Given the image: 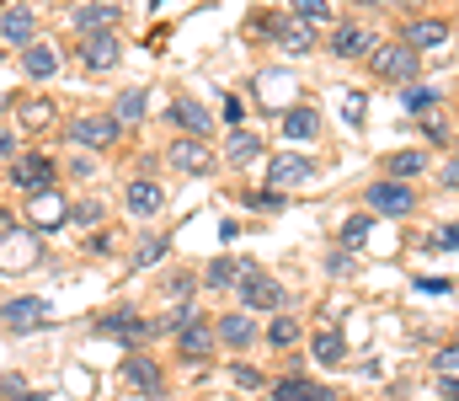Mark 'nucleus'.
<instances>
[{
  "instance_id": "7c9ffc66",
  "label": "nucleus",
  "mask_w": 459,
  "mask_h": 401,
  "mask_svg": "<svg viewBox=\"0 0 459 401\" xmlns=\"http://www.w3.org/2000/svg\"><path fill=\"white\" fill-rule=\"evenodd\" d=\"M422 166H428V161H422V150H395V155H390V177H395V182L417 177Z\"/></svg>"
},
{
  "instance_id": "423d86ee",
  "label": "nucleus",
  "mask_w": 459,
  "mask_h": 401,
  "mask_svg": "<svg viewBox=\"0 0 459 401\" xmlns=\"http://www.w3.org/2000/svg\"><path fill=\"white\" fill-rule=\"evenodd\" d=\"M48 316H54V305L38 300V294H22V300L0 305V327H5V332H38Z\"/></svg>"
},
{
  "instance_id": "72a5a7b5",
  "label": "nucleus",
  "mask_w": 459,
  "mask_h": 401,
  "mask_svg": "<svg viewBox=\"0 0 459 401\" xmlns=\"http://www.w3.org/2000/svg\"><path fill=\"white\" fill-rule=\"evenodd\" d=\"M294 16L305 27H321V22H332V0H294Z\"/></svg>"
},
{
  "instance_id": "20e7f679",
  "label": "nucleus",
  "mask_w": 459,
  "mask_h": 401,
  "mask_svg": "<svg viewBox=\"0 0 459 401\" xmlns=\"http://www.w3.org/2000/svg\"><path fill=\"white\" fill-rule=\"evenodd\" d=\"M363 204H368V214H390V220H401V214H411L417 193H411V187H401L395 177H385V182L363 187Z\"/></svg>"
},
{
  "instance_id": "a19ab883",
  "label": "nucleus",
  "mask_w": 459,
  "mask_h": 401,
  "mask_svg": "<svg viewBox=\"0 0 459 401\" xmlns=\"http://www.w3.org/2000/svg\"><path fill=\"white\" fill-rule=\"evenodd\" d=\"M246 204H251V209H278V204H283V198H278V193H251V198H246Z\"/></svg>"
},
{
  "instance_id": "b1692460",
  "label": "nucleus",
  "mask_w": 459,
  "mask_h": 401,
  "mask_svg": "<svg viewBox=\"0 0 459 401\" xmlns=\"http://www.w3.org/2000/svg\"><path fill=\"white\" fill-rule=\"evenodd\" d=\"M113 22H117L113 0H91V5L75 11V27H81V32H113Z\"/></svg>"
},
{
  "instance_id": "a211bd4d",
  "label": "nucleus",
  "mask_w": 459,
  "mask_h": 401,
  "mask_svg": "<svg viewBox=\"0 0 459 401\" xmlns=\"http://www.w3.org/2000/svg\"><path fill=\"white\" fill-rule=\"evenodd\" d=\"M123 204H128V214L150 220V214H160V204H166V187H160V182H144V177H139V182H128V198H123Z\"/></svg>"
},
{
  "instance_id": "c85d7f7f",
  "label": "nucleus",
  "mask_w": 459,
  "mask_h": 401,
  "mask_svg": "<svg viewBox=\"0 0 459 401\" xmlns=\"http://www.w3.org/2000/svg\"><path fill=\"white\" fill-rule=\"evenodd\" d=\"M433 102H438V92H433V86H406V92H401V108H406V113H417V118H428V113H433Z\"/></svg>"
},
{
  "instance_id": "aec40b11",
  "label": "nucleus",
  "mask_w": 459,
  "mask_h": 401,
  "mask_svg": "<svg viewBox=\"0 0 459 401\" xmlns=\"http://www.w3.org/2000/svg\"><path fill=\"white\" fill-rule=\"evenodd\" d=\"M32 32H38V27H32V11H27V5H11V11L0 16V38H5V43L27 48V43H32Z\"/></svg>"
},
{
  "instance_id": "f257e3e1",
  "label": "nucleus",
  "mask_w": 459,
  "mask_h": 401,
  "mask_svg": "<svg viewBox=\"0 0 459 401\" xmlns=\"http://www.w3.org/2000/svg\"><path fill=\"white\" fill-rule=\"evenodd\" d=\"M368 70H374L379 81H390V86H411L417 70H422V59H417V48H406V43H374Z\"/></svg>"
},
{
  "instance_id": "4be33fe9",
  "label": "nucleus",
  "mask_w": 459,
  "mask_h": 401,
  "mask_svg": "<svg viewBox=\"0 0 459 401\" xmlns=\"http://www.w3.org/2000/svg\"><path fill=\"white\" fill-rule=\"evenodd\" d=\"M273 401H337L332 386H316V380H278Z\"/></svg>"
},
{
  "instance_id": "9d476101",
  "label": "nucleus",
  "mask_w": 459,
  "mask_h": 401,
  "mask_svg": "<svg viewBox=\"0 0 459 401\" xmlns=\"http://www.w3.org/2000/svg\"><path fill=\"white\" fill-rule=\"evenodd\" d=\"M401 43L417 48V54H422V48H444V43H449V22H438V16H411V22L401 27Z\"/></svg>"
},
{
  "instance_id": "4468645a",
  "label": "nucleus",
  "mask_w": 459,
  "mask_h": 401,
  "mask_svg": "<svg viewBox=\"0 0 459 401\" xmlns=\"http://www.w3.org/2000/svg\"><path fill=\"white\" fill-rule=\"evenodd\" d=\"M171 166L187 171V177H209V171H214V155H209L204 139H177V144H171Z\"/></svg>"
},
{
  "instance_id": "f03ea898",
  "label": "nucleus",
  "mask_w": 459,
  "mask_h": 401,
  "mask_svg": "<svg viewBox=\"0 0 459 401\" xmlns=\"http://www.w3.org/2000/svg\"><path fill=\"white\" fill-rule=\"evenodd\" d=\"M240 305H246V310H262V316H273V310L283 305V289H278V278H273V273H262L256 263H240Z\"/></svg>"
},
{
  "instance_id": "1a4fd4ad",
  "label": "nucleus",
  "mask_w": 459,
  "mask_h": 401,
  "mask_svg": "<svg viewBox=\"0 0 459 401\" xmlns=\"http://www.w3.org/2000/svg\"><path fill=\"white\" fill-rule=\"evenodd\" d=\"M38 257H43V247H38L32 231H11L0 241V273H22V267H32Z\"/></svg>"
},
{
  "instance_id": "6ab92c4d",
  "label": "nucleus",
  "mask_w": 459,
  "mask_h": 401,
  "mask_svg": "<svg viewBox=\"0 0 459 401\" xmlns=\"http://www.w3.org/2000/svg\"><path fill=\"white\" fill-rule=\"evenodd\" d=\"M310 353H316V364H326V370H337L347 359V343H342V332L337 327H321L316 337H310Z\"/></svg>"
},
{
  "instance_id": "7ed1b4c3",
  "label": "nucleus",
  "mask_w": 459,
  "mask_h": 401,
  "mask_svg": "<svg viewBox=\"0 0 459 401\" xmlns=\"http://www.w3.org/2000/svg\"><path fill=\"white\" fill-rule=\"evenodd\" d=\"M117 124L113 113H81L75 124H70V144H81V150H113L117 144Z\"/></svg>"
},
{
  "instance_id": "37998d69",
  "label": "nucleus",
  "mask_w": 459,
  "mask_h": 401,
  "mask_svg": "<svg viewBox=\"0 0 459 401\" xmlns=\"http://www.w3.org/2000/svg\"><path fill=\"white\" fill-rule=\"evenodd\" d=\"M235 386H262V375L251 364H235Z\"/></svg>"
},
{
  "instance_id": "09e8293b",
  "label": "nucleus",
  "mask_w": 459,
  "mask_h": 401,
  "mask_svg": "<svg viewBox=\"0 0 459 401\" xmlns=\"http://www.w3.org/2000/svg\"><path fill=\"white\" fill-rule=\"evenodd\" d=\"M11 231H16V220H11V209H0V241H5Z\"/></svg>"
},
{
  "instance_id": "412c9836",
  "label": "nucleus",
  "mask_w": 459,
  "mask_h": 401,
  "mask_svg": "<svg viewBox=\"0 0 459 401\" xmlns=\"http://www.w3.org/2000/svg\"><path fill=\"white\" fill-rule=\"evenodd\" d=\"M22 70H27L32 81H48V75H59V54H54L48 43H27V48H22Z\"/></svg>"
},
{
  "instance_id": "c03bdc74",
  "label": "nucleus",
  "mask_w": 459,
  "mask_h": 401,
  "mask_svg": "<svg viewBox=\"0 0 459 401\" xmlns=\"http://www.w3.org/2000/svg\"><path fill=\"white\" fill-rule=\"evenodd\" d=\"M240 113H246V108H240V97H225V124H230V129L240 124Z\"/></svg>"
},
{
  "instance_id": "0eeeda50",
  "label": "nucleus",
  "mask_w": 459,
  "mask_h": 401,
  "mask_svg": "<svg viewBox=\"0 0 459 401\" xmlns=\"http://www.w3.org/2000/svg\"><path fill=\"white\" fill-rule=\"evenodd\" d=\"M54 177H59V171H54L48 155H16V161H11V187H22L27 198L43 193V187H54Z\"/></svg>"
},
{
  "instance_id": "c9c22d12",
  "label": "nucleus",
  "mask_w": 459,
  "mask_h": 401,
  "mask_svg": "<svg viewBox=\"0 0 459 401\" xmlns=\"http://www.w3.org/2000/svg\"><path fill=\"white\" fill-rule=\"evenodd\" d=\"M160 257H166V236H150V241H139V252H134V263L139 267L160 263Z\"/></svg>"
},
{
  "instance_id": "a878e982",
  "label": "nucleus",
  "mask_w": 459,
  "mask_h": 401,
  "mask_svg": "<svg viewBox=\"0 0 459 401\" xmlns=\"http://www.w3.org/2000/svg\"><path fill=\"white\" fill-rule=\"evenodd\" d=\"M16 118H22V124H27V129H48V124H54V118H59V108H54V102H48V97H27V102H22V108H16Z\"/></svg>"
},
{
  "instance_id": "8fccbe9b",
  "label": "nucleus",
  "mask_w": 459,
  "mask_h": 401,
  "mask_svg": "<svg viewBox=\"0 0 459 401\" xmlns=\"http://www.w3.org/2000/svg\"><path fill=\"white\" fill-rule=\"evenodd\" d=\"M358 5H379V0H358Z\"/></svg>"
},
{
  "instance_id": "a18cd8bd",
  "label": "nucleus",
  "mask_w": 459,
  "mask_h": 401,
  "mask_svg": "<svg viewBox=\"0 0 459 401\" xmlns=\"http://www.w3.org/2000/svg\"><path fill=\"white\" fill-rule=\"evenodd\" d=\"M422 134H428V139H444V124H438V118L428 113V118H422Z\"/></svg>"
},
{
  "instance_id": "473e14b6",
  "label": "nucleus",
  "mask_w": 459,
  "mask_h": 401,
  "mask_svg": "<svg viewBox=\"0 0 459 401\" xmlns=\"http://www.w3.org/2000/svg\"><path fill=\"white\" fill-rule=\"evenodd\" d=\"M256 134H246V129H235L230 134V166H246V161H256Z\"/></svg>"
},
{
  "instance_id": "39448f33",
  "label": "nucleus",
  "mask_w": 459,
  "mask_h": 401,
  "mask_svg": "<svg viewBox=\"0 0 459 401\" xmlns=\"http://www.w3.org/2000/svg\"><path fill=\"white\" fill-rule=\"evenodd\" d=\"M97 332H102V337H113V343L139 348V343H150V337H155V321H144L139 310H108V316L97 321Z\"/></svg>"
},
{
  "instance_id": "79ce46f5",
  "label": "nucleus",
  "mask_w": 459,
  "mask_h": 401,
  "mask_svg": "<svg viewBox=\"0 0 459 401\" xmlns=\"http://www.w3.org/2000/svg\"><path fill=\"white\" fill-rule=\"evenodd\" d=\"M422 294H449V278H417Z\"/></svg>"
},
{
  "instance_id": "bb28decb",
  "label": "nucleus",
  "mask_w": 459,
  "mask_h": 401,
  "mask_svg": "<svg viewBox=\"0 0 459 401\" xmlns=\"http://www.w3.org/2000/svg\"><path fill=\"white\" fill-rule=\"evenodd\" d=\"M214 332H220V343H230V348H246V343L256 337V327H251V316H225V321H220Z\"/></svg>"
},
{
  "instance_id": "49530a36",
  "label": "nucleus",
  "mask_w": 459,
  "mask_h": 401,
  "mask_svg": "<svg viewBox=\"0 0 459 401\" xmlns=\"http://www.w3.org/2000/svg\"><path fill=\"white\" fill-rule=\"evenodd\" d=\"M438 386H444V397H449V401H459V380H455V375H438Z\"/></svg>"
},
{
  "instance_id": "2eb2a0df",
  "label": "nucleus",
  "mask_w": 459,
  "mask_h": 401,
  "mask_svg": "<svg viewBox=\"0 0 459 401\" xmlns=\"http://www.w3.org/2000/svg\"><path fill=\"white\" fill-rule=\"evenodd\" d=\"M123 380H128L134 391H144V397H160V386H166V380H160V364L144 359V353H128V359H123Z\"/></svg>"
},
{
  "instance_id": "393cba45",
  "label": "nucleus",
  "mask_w": 459,
  "mask_h": 401,
  "mask_svg": "<svg viewBox=\"0 0 459 401\" xmlns=\"http://www.w3.org/2000/svg\"><path fill=\"white\" fill-rule=\"evenodd\" d=\"M171 124H177V129H187L193 139H204V134H209V113H204L193 97H182V102L171 108Z\"/></svg>"
},
{
  "instance_id": "c756f323",
  "label": "nucleus",
  "mask_w": 459,
  "mask_h": 401,
  "mask_svg": "<svg viewBox=\"0 0 459 401\" xmlns=\"http://www.w3.org/2000/svg\"><path fill=\"white\" fill-rule=\"evenodd\" d=\"M144 102H150V97H144V92H139V86H128V92H123V97H117L113 118H117V124H134V118H144Z\"/></svg>"
},
{
  "instance_id": "5701e85b",
  "label": "nucleus",
  "mask_w": 459,
  "mask_h": 401,
  "mask_svg": "<svg viewBox=\"0 0 459 401\" xmlns=\"http://www.w3.org/2000/svg\"><path fill=\"white\" fill-rule=\"evenodd\" d=\"M283 134H289L294 144H310V139L321 134V113H316V108H289V113H283Z\"/></svg>"
},
{
  "instance_id": "2f4dec72",
  "label": "nucleus",
  "mask_w": 459,
  "mask_h": 401,
  "mask_svg": "<svg viewBox=\"0 0 459 401\" xmlns=\"http://www.w3.org/2000/svg\"><path fill=\"white\" fill-rule=\"evenodd\" d=\"M267 343H273V348H294V343H299V321H294V316H273Z\"/></svg>"
},
{
  "instance_id": "f704fd0d",
  "label": "nucleus",
  "mask_w": 459,
  "mask_h": 401,
  "mask_svg": "<svg viewBox=\"0 0 459 401\" xmlns=\"http://www.w3.org/2000/svg\"><path fill=\"white\" fill-rule=\"evenodd\" d=\"M368 231H374V214H352V220L342 225V247H363Z\"/></svg>"
},
{
  "instance_id": "3c124183",
  "label": "nucleus",
  "mask_w": 459,
  "mask_h": 401,
  "mask_svg": "<svg viewBox=\"0 0 459 401\" xmlns=\"http://www.w3.org/2000/svg\"><path fill=\"white\" fill-rule=\"evenodd\" d=\"M0 113H5V97H0Z\"/></svg>"
},
{
  "instance_id": "f8f14e48",
  "label": "nucleus",
  "mask_w": 459,
  "mask_h": 401,
  "mask_svg": "<svg viewBox=\"0 0 459 401\" xmlns=\"http://www.w3.org/2000/svg\"><path fill=\"white\" fill-rule=\"evenodd\" d=\"M273 43L283 54H310L316 48V27H305L299 16H273Z\"/></svg>"
},
{
  "instance_id": "cd10ccee",
  "label": "nucleus",
  "mask_w": 459,
  "mask_h": 401,
  "mask_svg": "<svg viewBox=\"0 0 459 401\" xmlns=\"http://www.w3.org/2000/svg\"><path fill=\"white\" fill-rule=\"evenodd\" d=\"M204 283H209V289H225V283H240V263H235V257H214V263L204 267Z\"/></svg>"
},
{
  "instance_id": "9b49d317",
  "label": "nucleus",
  "mask_w": 459,
  "mask_h": 401,
  "mask_svg": "<svg viewBox=\"0 0 459 401\" xmlns=\"http://www.w3.org/2000/svg\"><path fill=\"white\" fill-rule=\"evenodd\" d=\"M316 177V161L310 155H273L267 161V187H299Z\"/></svg>"
},
{
  "instance_id": "dca6fc26",
  "label": "nucleus",
  "mask_w": 459,
  "mask_h": 401,
  "mask_svg": "<svg viewBox=\"0 0 459 401\" xmlns=\"http://www.w3.org/2000/svg\"><path fill=\"white\" fill-rule=\"evenodd\" d=\"M332 54H337V59H368V54H374V32L358 27V22H347V27L332 32Z\"/></svg>"
},
{
  "instance_id": "ddd939ff",
  "label": "nucleus",
  "mask_w": 459,
  "mask_h": 401,
  "mask_svg": "<svg viewBox=\"0 0 459 401\" xmlns=\"http://www.w3.org/2000/svg\"><path fill=\"white\" fill-rule=\"evenodd\" d=\"M214 343H220V332H214L204 316H193V321L177 332V353H182V359H209V353H214Z\"/></svg>"
},
{
  "instance_id": "58836bf2",
  "label": "nucleus",
  "mask_w": 459,
  "mask_h": 401,
  "mask_svg": "<svg viewBox=\"0 0 459 401\" xmlns=\"http://www.w3.org/2000/svg\"><path fill=\"white\" fill-rule=\"evenodd\" d=\"M102 220V204H75L70 209V225H97Z\"/></svg>"
},
{
  "instance_id": "de8ad7c7",
  "label": "nucleus",
  "mask_w": 459,
  "mask_h": 401,
  "mask_svg": "<svg viewBox=\"0 0 459 401\" xmlns=\"http://www.w3.org/2000/svg\"><path fill=\"white\" fill-rule=\"evenodd\" d=\"M0 161H16V139L11 134H0Z\"/></svg>"
},
{
  "instance_id": "6e6552de",
  "label": "nucleus",
  "mask_w": 459,
  "mask_h": 401,
  "mask_svg": "<svg viewBox=\"0 0 459 401\" xmlns=\"http://www.w3.org/2000/svg\"><path fill=\"white\" fill-rule=\"evenodd\" d=\"M27 220H32L38 231H59V225L70 220V204H65V193H59V187H43V193H32V198H27Z\"/></svg>"
},
{
  "instance_id": "e433bc0d",
  "label": "nucleus",
  "mask_w": 459,
  "mask_h": 401,
  "mask_svg": "<svg viewBox=\"0 0 459 401\" xmlns=\"http://www.w3.org/2000/svg\"><path fill=\"white\" fill-rule=\"evenodd\" d=\"M428 247H433V252H459V225H438V231L428 236Z\"/></svg>"
},
{
  "instance_id": "ea45409f",
  "label": "nucleus",
  "mask_w": 459,
  "mask_h": 401,
  "mask_svg": "<svg viewBox=\"0 0 459 401\" xmlns=\"http://www.w3.org/2000/svg\"><path fill=\"white\" fill-rule=\"evenodd\" d=\"M433 364H438V375H455V370H459V343H455V348H444Z\"/></svg>"
},
{
  "instance_id": "4c0bfd02",
  "label": "nucleus",
  "mask_w": 459,
  "mask_h": 401,
  "mask_svg": "<svg viewBox=\"0 0 459 401\" xmlns=\"http://www.w3.org/2000/svg\"><path fill=\"white\" fill-rule=\"evenodd\" d=\"M363 113H368V108H363V97H358V92H347V97H342V118L358 129V124H363Z\"/></svg>"
},
{
  "instance_id": "f3484780",
  "label": "nucleus",
  "mask_w": 459,
  "mask_h": 401,
  "mask_svg": "<svg viewBox=\"0 0 459 401\" xmlns=\"http://www.w3.org/2000/svg\"><path fill=\"white\" fill-rule=\"evenodd\" d=\"M81 59H86V70H113L117 38L113 32H81Z\"/></svg>"
}]
</instances>
